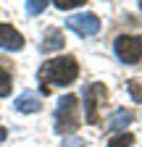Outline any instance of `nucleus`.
<instances>
[{
  "label": "nucleus",
  "instance_id": "obj_1",
  "mask_svg": "<svg viewBox=\"0 0 142 147\" xmlns=\"http://www.w3.org/2000/svg\"><path fill=\"white\" fill-rule=\"evenodd\" d=\"M76 76H79V66H76L74 58H53V61H47L40 68V79H42L45 87L47 84H61V87H66V84L74 82Z\"/></svg>",
  "mask_w": 142,
  "mask_h": 147
},
{
  "label": "nucleus",
  "instance_id": "obj_2",
  "mask_svg": "<svg viewBox=\"0 0 142 147\" xmlns=\"http://www.w3.org/2000/svg\"><path fill=\"white\" fill-rule=\"evenodd\" d=\"M79 110H76V97L74 95H63L58 100V108H55V131L71 137L79 126Z\"/></svg>",
  "mask_w": 142,
  "mask_h": 147
},
{
  "label": "nucleus",
  "instance_id": "obj_3",
  "mask_svg": "<svg viewBox=\"0 0 142 147\" xmlns=\"http://www.w3.org/2000/svg\"><path fill=\"white\" fill-rule=\"evenodd\" d=\"M113 50H116V58L121 63H137L142 58V37L139 34H121L118 40L113 42Z\"/></svg>",
  "mask_w": 142,
  "mask_h": 147
},
{
  "label": "nucleus",
  "instance_id": "obj_4",
  "mask_svg": "<svg viewBox=\"0 0 142 147\" xmlns=\"http://www.w3.org/2000/svg\"><path fill=\"white\" fill-rule=\"evenodd\" d=\"M84 118H87V123H97V113H100V102L108 97V92H105V87L100 84V82H95V84H87L84 89Z\"/></svg>",
  "mask_w": 142,
  "mask_h": 147
},
{
  "label": "nucleus",
  "instance_id": "obj_5",
  "mask_svg": "<svg viewBox=\"0 0 142 147\" xmlns=\"http://www.w3.org/2000/svg\"><path fill=\"white\" fill-rule=\"evenodd\" d=\"M66 26L71 32H76L79 37H92V34L100 32V18L95 13H76L66 21Z\"/></svg>",
  "mask_w": 142,
  "mask_h": 147
},
{
  "label": "nucleus",
  "instance_id": "obj_6",
  "mask_svg": "<svg viewBox=\"0 0 142 147\" xmlns=\"http://www.w3.org/2000/svg\"><path fill=\"white\" fill-rule=\"evenodd\" d=\"M0 47L11 50V53L21 50L24 47V34L19 29H13L11 24H0Z\"/></svg>",
  "mask_w": 142,
  "mask_h": 147
},
{
  "label": "nucleus",
  "instance_id": "obj_7",
  "mask_svg": "<svg viewBox=\"0 0 142 147\" xmlns=\"http://www.w3.org/2000/svg\"><path fill=\"white\" fill-rule=\"evenodd\" d=\"M16 110L19 113H40V100H37V95L34 92H29V89H24V95H19L16 97Z\"/></svg>",
  "mask_w": 142,
  "mask_h": 147
},
{
  "label": "nucleus",
  "instance_id": "obj_8",
  "mask_svg": "<svg viewBox=\"0 0 142 147\" xmlns=\"http://www.w3.org/2000/svg\"><path fill=\"white\" fill-rule=\"evenodd\" d=\"M55 50H63V34L61 29H47L42 37V53H55Z\"/></svg>",
  "mask_w": 142,
  "mask_h": 147
},
{
  "label": "nucleus",
  "instance_id": "obj_9",
  "mask_svg": "<svg viewBox=\"0 0 142 147\" xmlns=\"http://www.w3.org/2000/svg\"><path fill=\"white\" fill-rule=\"evenodd\" d=\"M129 123H132V113L126 108H118L116 113L108 118V126L113 129V131H124V129H129Z\"/></svg>",
  "mask_w": 142,
  "mask_h": 147
},
{
  "label": "nucleus",
  "instance_id": "obj_10",
  "mask_svg": "<svg viewBox=\"0 0 142 147\" xmlns=\"http://www.w3.org/2000/svg\"><path fill=\"white\" fill-rule=\"evenodd\" d=\"M11 95V74L0 66V97H8Z\"/></svg>",
  "mask_w": 142,
  "mask_h": 147
},
{
  "label": "nucleus",
  "instance_id": "obj_11",
  "mask_svg": "<svg viewBox=\"0 0 142 147\" xmlns=\"http://www.w3.org/2000/svg\"><path fill=\"white\" fill-rule=\"evenodd\" d=\"M24 8H26L29 16H37V13H42V11L47 8V3H45V0H26Z\"/></svg>",
  "mask_w": 142,
  "mask_h": 147
},
{
  "label": "nucleus",
  "instance_id": "obj_12",
  "mask_svg": "<svg viewBox=\"0 0 142 147\" xmlns=\"http://www.w3.org/2000/svg\"><path fill=\"white\" fill-rule=\"evenodd\" d=\"M126 92L132 95V100H134V102H142V82L132 79V82L126 84Z\"/></svg>",
  "mask_w": 142,
  "mask_h": 147
},
{
  "label": "nucleus",
  "instance_id": "obj_13",
  "mask_svg": "<svg viewBox=\"0 0 142 147\" xmlns=\"http://www.w3.org/2000/svg\"><path fill=\"white\" fill-rule=\"evenodd\" d=\"M132 142H134V137H132V134H116V137L108 142V147H129Z\"/></svg>",
  "mask_w": 142,
  "mask_h": 147
},
{
  "label": "nucleus",
  "instance_id": "obj_14",
  "mask_svg": "<svg viewBox=\"0 0 142 147\" xmlns=\"http://www.w3.org/2000/svg\"><path fill=\"white\" fill-rule=\"evenodd\" d=\"M53 5H55V8H61V11H71V8L84 5V0H53Z\"/></svg>",
  "mask_w": 142,
  "mask_h": 147
},
{
  "label": "nucleus",
  "instance_id": "obj_15",
  "mask_svg": "<svg viewBox=\"0 0 142 147\" xmlns=\"http://www.w3.org/2000/svg\"><path fill=\"white\" fill-rule=\"evenodd\" d=\"M61 144H63V147H84V139L71 134V137H63V139H61Z\"/></svg>",
  "mask_w": 142,
  "mask_h": 147
},
{
  "label": "nucleus",
  "instance_id": "obj_16",
  "mask_svg": "<svg viewBox=\"0 0 142 147\" xmlns=\"http://www.w3.org/2000/svg\"><path fill=\"white\" fill-rule=\"evenodd\" d=\"M5 137H8V131H5L3 126H0V142H5Z\"/></svg>",
  "mask_w": 142,
  "mask_h": 147
},
{
  "label": "nucleus",
  "instance_id": "obj_17",
  "mask_svg": "<svg viewBox=\"0 0 142 147\" xmlns=\"http://www.w3.org/2000/svg\"><path fill=\"white\" fill-rule=\"evenodd\" d=\"M139 8H142V3H139Z\"/></svg>",
  "mask_w": 142,
  "mask_h": 147
}]
</instances>
